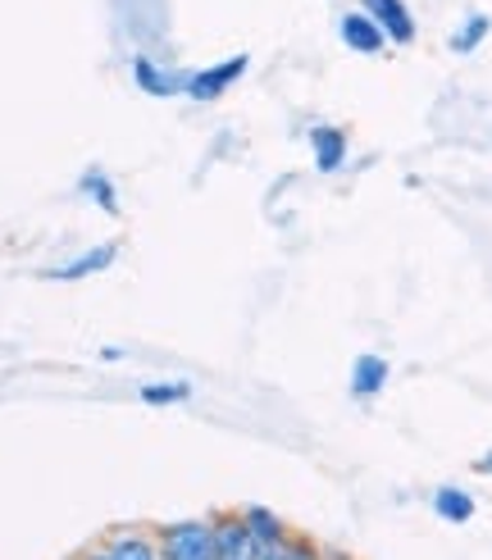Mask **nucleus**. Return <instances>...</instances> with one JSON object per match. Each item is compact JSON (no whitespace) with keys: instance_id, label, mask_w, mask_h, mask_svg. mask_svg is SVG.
<instances>
[{"instance_id":"f8f14e48","label":"nucleus","mask_w":492,"mask_h":560,"mask_svg":"<svg viewBox=\"0 0 492 560\" xmlns=\"http://www.w3.org/2000/svg\"><path fill=\"white\" fill-rule=\"evenodd\" d=\"M105 560H164V556H160L142 534H119L115 542H109Z\"/></svg>"},{"instance_id":"a211bd4d","label":"nucleus","mask_w":492,"mask_h":560,"mask_svg":"<svg viewBox=\"0 0 492 560\" xmlns=\"http://www.w3.org/2000/svg\"><path fill=\"white\" fill-rule=\"evenodd\" d=\"M292 560H315V551L311 547H292Z\"/></svg>"},{"instance_id":"4468645a","label":"nucleus","mask_w":492,"mask_h":560,"mask_svg":"<svg viewBox=\"0 0 492 560\" xmlns=\"http://www.w3.org/2000/svg\"><path fill=\"white\" fill-rule=\"evenodd\" d=\"M82 191L92 196V201L105 210V214H119V201H115V187H109V178L101 170H87L82 174Z\"/></svg>"},{"instance_id":"ddd939ff","label":"nucleus","mask_w":492,"mask_h":560,"mask_svg":"<svg viewBox=\"0 0 492 560\" xmlns=\"http://www.w3.org/2000/svg\"><path fill=\"white\" fill-rule=\"evenodd\" d=\"M488 33H492V19H488V14H470V19H465V23L456 27L452 50H456V55H470V50H475V46H479Z\"/></svg>"},{"instance_id":"9b49d317","label":"nucleus","mask_w":492,"mask_h":560,"mask_svg":"<svg viewBox=\"0 0 492 560\" xmlns=\"http://www.w3.org/2000/svg\"><path fill=\"white\" fill-rule=\"evenodd\" d=\"M246 528H251V538L269 551V547H283V520L273 515V511H265V506H246Z\"/></svg>"},{"instance_id":"0eeeda50","label":"nucleus","mask_w":492,"mask_h":560,"mask_svg":"<svg viewBox=\"0 0 492 560\" xmlns=\"http://www.w3.org/2000/svg\"><path fill=\"white\" fill-rule=\"evenodd\" d=\"M388 360L383 355H355L351 365V397H378L383 383H388Z\"/></svg>"},{"instance_id":"f3484780","label":"nucleus","mask_w":492,"mask_h":560,"mask_svg":"<svg viewBox=\"0 0 492 560\" xmlns=\"http://www.w3.org/2000/svg\"><path fill=\"white\" fill-rule=\"evenodd\" d=\"M475 469H479V474H492V452H483V456L475 460Z\"/></svg>"},{"instance_id":"1a4fd4ad","label":"nucleus","mask_w":492,"mask_h":560,"mask_svg":"<svg viewBox=\"0 0 492 560\" xmlns=\"http://www.w3.org/2000/svg\"><path fill=\"white\" fill-rule=\"evenodd\" d=\"M132 78H137V88L151 92V96H174V92H187V82H183V78L155 69V65L147 60V55H137V60H132Z\"/></svg>"},{"instance_id":"f03ea898","label":"nucleus","mask_w":492,"mask_h":560,"mask_svg":"<svg viewBox=\"0 0 492 560\" xmlns=\"http://www.w3.org/2000/svg\"><path fill=\"white\" fill-rule=\"evenodd\" d=\"M260 542L251 538L242 515H224L214 524V560H260Z\"/></svg>"},{"instance_id":"6e6552de","label":"nucleus","mask_w":492,"mask_h":560,"mask_svg":"<svg viewBox=\"0 0 492 560\" xmlns=\"http://www.w3.org/2000/svg\"><path fill=\"white\" fill-rule=\"evenodd\" d=\"M109 265H115V242L92 246L87 256H78V260L60 265V269H50V278H65V283H78V278H92V273H101V269H109Z\"/></svg>"},{"instance_id":"7ed1b4c3","label":"nucleus","mask_w":492,"mask_h":560,"mask_svg":"<svg viewBox=\"0 0 492 560\" xmlns=\"http://www.w3.org/2000/svg\"><path fill=\"white\" fill-rule=\"evenodd\" d=\"M365 14L383 27V37L388 42H397V46L415 42V19H410L406 0H365Z\"/></svg>"},{"instance_id":"423d86ee","label":"nucleus","mask_w":492,"mask_h":560,"mask_svg":"<svg viewBox=\"0 0 492 560\" xmlns=\"http://www.w3.org/2000/svg\"><path fill=\"white\" fill-rule=\"evenodd\" d=\"M311 147H315V170L319 174L342 170V160H347V132L342 128H328V124L311 128Z\"/></svg>"},{"instance_id":"9d476101","label":"nucleus","mask_w":492,"mask_h":560,"mask_svg":"<svg viewBox=\"0 0 492 560\" xmlns=\"http://www.w3.org/2000/svg\"><path fill=\"white\" fill-rule=\"evenodd\" d=\"M433 511L443 515L447 524H470V520H475V497L465 492V488H452V483H447V488L433 492Z\"/></svg>"},{"instance_id":"39448f33","label":"nucleus","mask_w":492,"mask_h":560,"mask_svg":"<svg viewBox=\"0 0 492 560\" xmlns=\"http://www.w3.org/2000/svg\"><path fill=\"white\" fill-rule=\"evenodd\" d=\"M338 33H342V42L351 46V50H361V55H378L383 50V27L365 14V10H351V14H342V23H338Z\"/></svg>"},{"instance_id":"2eb2a0df","label":"nucleus","mask_w":492,"mask_h":560,"mask_svg":"<svg viewBox=\"0 0 492 560\" xmlns=\"http://www.w3.org/2000/svg\"><path fill=\"white\" fill-rule=\"evenodd\" d=\"M183 397H191L187 383H147L142 387V401L147 406H169V401H183Z\"/></svg>"},{"instance_id":"20e7f679","label":"nucleus","mask_w":492,"mask_h":560,"mask_svg":"<svg viewBox=\"0 0 492 560\" xmlns=\"http://www.w3.org/2000/svg\"><path fill=\"white\" fill-rule=\"evenodd\" d=\"M242 73H246V55H233V60L214 65V69H206V73H191V78H187V96H191V101H210V96H219L224 88H233Z\"/></svg>"},{"instance_id":"f257e3e1","label":"nucleus","mask_w":492,"mask_h":560,"mask_svg":"<svg viewBox=\"0 0 492 560\" xmlns=\"http://www.w3.org/2000/svg\"><path fill=\"white\" fill-rule=\"evenodd\" d=\"M164 560H214V524H169L164 528Z\"/></svg>"},{"instance_id":"dca6fc26","label":"nucleus","mask_w":492,"mask_h":560,"mask_svg":"<svg viewBox=\"0 0 492 560\" xmlns=\"http://www.w3.org/2000/svg\"><path fill=\"white\" fill-rule=\"evenodd\" d=\"M260 560H292V547L283 542V547H269V551H260Z\"/></svg>"}]
</instances>
